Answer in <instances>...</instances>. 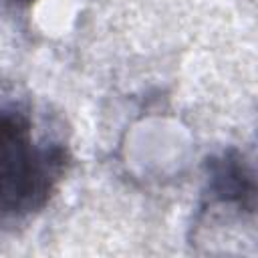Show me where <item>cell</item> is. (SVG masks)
Wrapping results in <instances>:
<instances>
[{"label": "cell", "mask_w": 258, "mask_h": 258, "mask_svg": "<svg viewBox=\"0 0 258 258\" xmlns=\"http://www.w3.org/2000/svg\"><path fill=\"white\" fill-rule=\"evenodd\" d=\"M6 2H10V4H14V6H30V4L36 2V0H6Z\"/></svg>", "instance_id": "3"}, {"label": "cell", "mask_w": 258, "mask_h": 258, "mask_svg": "<svg viewBox=\"0 0 258 258\" xmlns=\"http://www.w3.org/2000/svg\"><path fill=\"white\" fill-rule=\"evenodd\" d=\"M210 194L226 204L254 208V177L236 151H226L210 163Z\"/></svg>", "instance_id": "2"}, {"label": "cell", "mask_w": 258, "mask_h": 258, "mask_svg": "<svg viewBox=\"0 0 258 258\" xmlns=\"http://www.w3.org/2000/svg\"><path fill=\"white\" fill-rule=\"evenodd\" d=\"M69 163L67 147L36 129L26 109L0 101V224L40 212Z\"/></svg>", "instance_id": "1"}]
</instances>
